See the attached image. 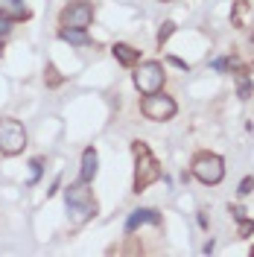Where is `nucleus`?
<instances>
[{
    "mask_svg": "<svg viewBox=\"0 0 254 257\" xmlns=\"http://www.w3.org/2000/svg\"><path fill=\"white\" fill-rule=\"evenodd\" d=\"M132 152H135V184L132 190L135 193H143L149 184L161 181V164L158 158L152 155V149L143 144V141H132Z\"/></svg>",
    "mask_w": 254,
    "mask_h": 257,
    "instance_id": "obj_1",
    "label": "nucleus"
},
{
    "mask_svg": "<svg viewBox=\"0 0 254 257\" xmlns=\"http://www.w3.org/2000/svg\"><path fill=\"white\" fill-rule=\"evenodd\" d=\"M64 205H67V216L73 225H85L96 216V199L85 181H76L64 190Z\"/></svg>",
    "mask_w": 254,
    "mask_h": 257,
    "instance_id": "obj_2",
    "label": "nucleus"
},
{
    "mask_svg": "<svg viewBox=\"0 0 254 257\" xmlns=\"http://www.w3.org/2000/svg\"><path fill=\"white\" fill-rule=\"evenodd\" d=\"M190 176L202 184H219L225 178V161L222 155L216 152H196L193 155V164H190Z\"/></svg>",
    "mask_w": 254,
    "mask_h": 257,
    "instance_id": "obj_3",
    "label": "nucleus"
},
{
    "mask_svg": "<svg viewBox=\"0 0 254 257\" xmlns=\"http://www.w3.org/2000/svg\"><path fill=\"white\" fill-rule=\"evenodd\" d=\"M27 149V128L15 117H0V155L15 158Z\"/></svg>",
    "mask_w": 254,
    "mask_h": 257,
    "instance_id": "obj_4",
    "label": "nucleus"
},
{
    "mask_svg": "<svg viewBox=\"0 0 254 257\" xmlns=\"http://www.w3.org/2000/svg\"><path fill=\"white\" fill-rule=\"evenodd\" d=\"M175 111H178V102H175L170 94L164 91H155V94H146L141 99V114L152 123H164V120H173Z\"/></svg>",
    "mask_w": 254,
    "mask_h": 257,
    "instance_id": "obj_5",
    "label": "nucleus"
},
{
    "mask_svg": "<svg viewBox=\"0 0 254 257\" xmlns=\"http://www.w3.org/2000/svg\"><path fill=\"white\" fill-rule=\"evenodd\" d=\"M135 88L141 91L143 96L146 94H155L164 88V82H167V70H164V64L161 62H141L135 67Z\"/></svg>",
    "mask_w": 254,
    "mask_h": 257,
    "instance_id": "obj_6",
    "label": "nucleus"
},
{
    "mask_svg": "<svg viewBox=\"0 0 254 257\" xmlns=\"http://www.w3.org/2000/svg\"><path fill=\"white\" fill-rule=\"evenodd\" d=\"M94 24V6L88 0H70L59 12V27L62 30H88Z\"/></svg>",
    "mask_w": 254,
    "mask_h": 257,
    "instance_id": "obj_7",
    "label": "nucleus"
},
{
    "mask_svg": "<svg viewBox=\"0 0 254 257\" xmlns=\"http://www.w3.org/2000/svg\"><path fill=\"white\" fill-rule=\"evenodd\" d=\"M164 219H161V210L155 208H138L132 210V216L126 219V234H135L141 225H161Z\"/></svg>",
    "mask_w": 254,
    "mask_h": 257,
    "instance_id": "obj_8",
    "label": "nucleus"
},
{
    "mask_svg": "<svg viewBox=\"0 0 254 257\" xmlns=\"http://www.w3.org/2000/svg\"><path fill=\"white\" fill-rule=\"evenodd\" d=\"M96 167H99V155H96L94 146H88L85 152H82V170H79V181L85 184H91L96 176Z\"/></svg>",
    "mask_w": 254,
    "mask_h": 257,
    "instance_id": "obj_9",
    "label": "nucleus"
},
{
    "mask_svg": "<svg viewBox=\"0 0 254 257\" xmlns=\"http://www.w3.org/2000/svg\"><path fill=\"white\" fill-rule=\"evenodd\" d=\"M0 15H6L9 21H27L30 9L24 0H0Z\"/></svg>",
    "mask_w": 254,
    "mask_h": 257,
    "instance_id": "obj_10",
    "label": "nucleus"
},
{
    "mask_svg": "<svg viewBox=\"0 0 254 257\" xmlns=\"http://www.w3.org/2000/svg\"><path fill=\"white\" fill-rule=\"evenodd\" d=\"M111 53H114V59L123 64V67H135V64L141 62V50H135L132 44H114Z\"/></svg>",
    "mask_w": 254,
    "mask_h": 257,
    "instance_id": "obj_11",
    "label": "nucleus"
},
{
    "mask_svg": "<svg viewBox=\"0 0 254 257\" xmlns=\"http://www.w3.org/2000/svg\"><path fill=\"white\" fill-rule=\"evenodd\" d=\"M248 12H251V3H248V0H234V9H231V24H234L237 30H245Z\"/></svg>",
    "mask_w": 254,
    "mask_h": 257,
    "instance_id": "obj_12",
    "label": "nucleus"
},
{
    "mask_svg": "<svg viewBox=\"0 0 254 257\" xmlns=\"http://www.w3.org/2000/svg\"><path fill=\"white\" fill-rule=\"evenodd\" d=\"M85 32H88V30H59V38L67 41V44H76V47H91L94 41H91Z\"/></svg>",
    "mask_w": 254,
    "mask_h": 257,
    "instance_id": "obj_13",
    "label": "nucleus"
},
{
    "mask_svg": "<svg viewBox=\"0 0 254 257\" xmlns=\"http://www.w3.org/2000/svg\"><path fill=\"white\" fill-rule=\"evenodd\" d=\"M231 213H234V219L239 222V237H251L254 234V219H245V210L239 208V205H231Z\"/></svg>",
    "mask_w": 254,
    "mask_h": 257,
    "instance_id": "obj_14",
    "label": "nucleus"
},
{
    "mask_svg": "<svg viewBox=\"0 0 254 257\" xmlns=\"http://www.w3.org/2000/svg\"><path fill=\"white\" fill-rule=\"evenodd\" d=\"M44 82H47V88H59L64 82V76L56 70V64H47V70H44Z\"/></svg>",
    "mask_w": 254,
    "mask_h": 257,
    "instance_id": "obj_15",
    "label": "nucleus"
},
{
    "mask_svg": "<svg viewBox=\"0 0 254 257\" xmlns=\"http://www.w3.org/2000/svg\"><path fill=\"white\" fill-rule=\"evenodd\" d=\"M173 32H175V24H173V21H164V24H161V30H158V47L167 44V38H170Z\"/></svg>",
    "mask_w": 254,
    "mask_h": 257,
    "instance_id": "obj_16",
    "label": "nucleus"
},
{
    "mask_svg": "<svg viewBox=\"0 0 254 257\" xmlns=\"http://www.w3.org/2000/svg\"><path fill=\"white\" fill-rule=\"evenodd\" d=\"M30 167H32L30 184H35V181H38V176H41V167H44V161H41V158H32V161H30Z\"/></svg>",
    "mask_w": 254,
    "mask_h": 257,
    "instance_id": "obj_17",
    "label": "nucleus"
},
{
    "mask_svg": "<svg viewBox=\"0 0 254 257\" xmlns=\"http://www.w3.org/2000/svg\"><path fill=\"white\" fill-rule=\"evenodd\" d=\"M251 190H254V178H251V176L242 178V181H239V196H248Z\"/></svg>",
    "mask_w": 254,
    "mask_h": 257,
    "instance_id": "obj_18",
    "label": "nucleus"
},
{
    "mask_svg": "<svg viewBox=\"0 0 254 257\" xmlns=\"http://www.w3.org/2000/svg\"><path fill=\"white\" fill-rule=\"evenodd\" d=\"M9 30H12V21H9L6 15H0V38H3V35H9Z\"/></svg>",
    "mask_w": 254,
    "mask_h": 257,
    "instance_id": "obj_19",
    "label": "nucleus"
},
{
    "mask_svg": "<svg viewBox=\"0 0 254 257\" xmlns=\"http://www.w3.org/2000/svg\"><path fill=\"white\" fill-rule=\"evenodd\" d=\"M170 62H173L175 67H181V70H187V62H181V59H175V56H170Z\"/></svg>",
    "mask_w": 254,
    "mask_h": 257,
    "instance_id": "obj_20",
    "label": "nucleus"
},
{
    "mask_svg": "<svg viewBox=\"0 0 254 257\" xmlns=\"http://www.w3.org/2000/svg\"><path fill=\"white\" fill-rule=\"evenodd\" d=\"M251 257H254V245H251Z\"/></svg>",
    "mask_w": 254,
    "mask_h": 257,
    "instance_id": "obj_21",
    "label": "nucleus"
},
{
    "mask_svg": "<svg viewBox=\"0 0 254 257\" xmlns=\"http://www.w3.org/2000/svg\"><path fill=\"white\" fill-rule=\"evenodd\" d=\"M251 41H254V32H251Z\"/></svg>",
    "mask_w": 254,
    "mask_h": 257,
    "instance_id": "obj_22",
    "label": "nucleus"
},
{
    "mask_svg": "<svg viewBox=\"0 0 254 257\" xmlns=\"http://www.w3.org/2000/svg\"><path fill=\"white\" fill-rule=\"evenodd\" d=\"M164 3H167V0H164Z\"/></svg>",
    "mask_w": 254,
    "mask_h": 257,
    "instance_id": "obj_23",
    "label": "nucleus"
}]
</instances>
